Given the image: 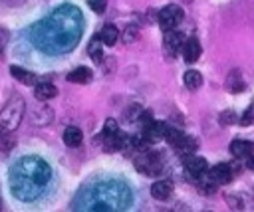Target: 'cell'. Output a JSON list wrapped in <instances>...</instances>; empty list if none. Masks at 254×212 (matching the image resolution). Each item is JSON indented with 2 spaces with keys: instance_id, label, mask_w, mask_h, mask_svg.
Returning <instances> with one entry per match:
<instances>
[{
  "instance_id": "4dcf8cb0",
  "label": "cell",
  "mask_w": 254,
  "mask_h": 212,
  "mask_svg": "<svg viewBox=\"0 0 254 212\" xmlns=\"http://www.w3.org/2000/svg\"><path fill=\"white\" fill-rule=\"evenodd\" d=\"M0 208H2V198H0Z\"/></svg>"
},
{
  "instance_id": "83f0119b",
  "label": "cell",
  "mask_w": 254,
  "mask_h": 212,
  "mask_svg": "<svg viewBox=\"0 0 254 212\" xmlns=\"http://www.w3.org/2000/svg\"><path fill=\"white\" fill-rule=\"evenodd\" d=\"M226 202H228L230 208H236V210L244 208V206H242V200H240L236 194H226Z\"/></svg>"
},
{
  "instance_id": "5b68a950",
  "label": "cell",
  "mask_w": 254,
  "mask_h": 212,
  "mask_svg": "<svg viewBox=\"0 0 254 212\" xmlns=\"http://www.w3.org/2000/svg\"><path fill=\"white\" fill-rule=\"evenodd\" d=\"M157 20H159V26H161L163 30H173V28H177V26L181 24V20H183V8L177 6V4H167L165 8L159 10Z\"/></svg>"
},
{
  "instance_id": "52a82bcc",
  "label": "cell",
  "mask_w": 254,
  "mask_h": 212,
  "mask_svg": "<svg viewBox=\"0 0 254 212\" xmlns=\"http://www.w3.org/2000/svg\"><path fill=\"white\" fill-rule=\"evenodd\" d=\"M99 139H103L101 141V147H103L105 153L121 151L125 147V143H127V135L123 131H119V129L113 131V133H107V135H99Z\"/></svg>"
},
{
  "instance_id": "44dd1931",
  "label": "cell",
  "mask_w": 254,
  "mask_h": 212,
  "mask_svg": "<svg viewBox=\"0 0 254 212\" xmlns=\"http://www.w3.org/2000/svg\"><path fill=\"white\" fill-rule=\"evenodd\" d=\"M185 137V133L183 131H179V129H175V127H171V125H167L165 127V135H163V139L171 145V147H177L179 143H181V139Z\"/></svg>"
},
{
  "instance_id": "ac0fdd59",
  "label": "cell",
  "mask_w": 254,
  "mask_h": 212,
  "mask_svg": "<svg viewBox=\"0 0 254 212\" xmlns=\"http://www.w3.org/2000/svg\"><path fill=\"white\" fill-rule=\"evenodd\" d=\"M99 36H101L103 46H115V42L119 40V30H117L113 24H105Z\"/></svg>"
},
{
  "instance_id": "603a6c76",
  "label": "cell",
  "mask_w": 254,
  "mask_h": 212,
  "mask_svg": "<svg viewBox=\"0 0 254 212\" xmlns=\"http://www.w3.org/2000/svg\"><path fill=\"white\" fill-rule=\"evenodd\" d=\"M137 36H139L137 26H135V24H129V26L123 30V34H121V40H123V44H131V42L137 40Z\"/></svg>"
},
{
  "instance_id": "4fadbf2b",
  "label": "cell",
  "mask_w": 254,
  "mask_h": 212,
  "mask_svg": "<svg viewBox=\"0 0 254 212\" xmlns=\"http://www.w3.org/2000/svg\"><path fill=\"white\" fill-rule=\"evenodd\" d=\"M91 77H93V71L89 69V67H85V65H79V67H75V69H71L69 73H67V81H71V83H89L91 81Z\"/></svg>"
},
{
  "instance_id": "30bf717a",
  "label": "cell",
  "mask_w": 254,
  "mask_h": 212,
  "mask_svg": "<svg viewBox=\"0 0 254 212\" xmlns=\"http://www.w3.org/2000/svg\"><path fill=\"white\" fill-rule=\"evenodd\" d=\"M183 57H185V61L187 63H194L198 57H200V53H202V48H200V42L192 36V38H187L185 40V44H183Z\"/></svg>"
},
{
  "instance_id": "9a60e30c",
  "label": "cell",
  "mask_w": 254,
  "mask_h": 212,
  "mask_svg": "<svg viewBox=\"0 0 254 212\" xmlns=\"http://www.w3.org/2000/svg\"><path fill=\"white\" fill-rule=\"evenodd\" d=\"M87 53L95 61H101L103 59V42H101V36L99 34L97 36H91L89 46H87Z\"/></svg>"
},
{
  "instance_id": "e0dca14e",
  "label": "cell",
  "mask_w": 254,
  "mask_h": 212,
  "mask_svg": "<svg viewBox=\"0 0 254 212\" xmlns=\"http://www.w3.org/2000/svg\"><path fill=\"white\" fill-rule=\"evenodd\" d=\"M81 141H83V133L77 129V127H67L65 131H64V143L67 145V147H79L81 145Z\"/></svg>"
},
{
  "instance_id": "2e32d148",
  "label": "cell",
  "mask_w": 254,
  "mask_h": 212,
  "mask_svg": "<svg viewBox=\"0 0 254 212\" xmlns=\"http://www.w3.org/2000/svg\"><path fill=\"white\" fill-rule=\"evenodd\" d=\"M10 73L14 75L16 81H20V83H24V85H34V83H36V75L30 73V71H26V69L20 67V65H12V67H10Z\"/></svg>"
},
{
  "instance_id": "8992f818",
  "label": "cell",
  "mask_w": 254,
  "mask_h": 212,
  "mask_svg": "<svg viewBox=\"0 0 254 212\" xmlns=\"http://www.w3.org/2000/svg\"><path fill=\"white\" fill-rule=\"evenodd\" d=\"M183 164H185V170L192 176V178H202L208 170V162L202 159V157H196L194 153L190 155H183Z\"/></svg>"
},
{
  "instance_id": "484cf974",
  "label": "cell",
  "mask_w": 254,
  "mask_h": 212,
  "mask_svg": "<svg viewBox=\"0 0 254 212\" xmlns=\"http://www.w3.org/2000/svg\"><path fill=\"white\" fill-rule=\"evenodd\" d=\"M14 135H12V131H8V133H0V149L2 151H8L10 147H14Z\"/></svg>"
},
{
  "instance_id": "d6986e66",
  "label": "cell",
  "mask_w": 254,
  "mask_h": 212,
  "mask_svg": "<svg viewBox=\"0 0 254 212\" xmlns=\"http://www.w3.org/2000/svg\"><path fill=\"white\" fill-rule=\"evenodd\" d=\"M183 81H185V85L189 87V89H198L200 85H202V75H200V71H196V69H189V71H185V75H183Z\"/></svg>"
},
{
  "instance_id": "7c38bea8",
  "label": "cell",
  "mask_w": 254,
  "mask_h": 212,
  "mask_svg": "<svg viewBox=\"0 0 254 212\" xmlns=\"http://www.w3.org/2000/svg\"><path fill=\"white\" fill-rule=\"evenodd\" d=\"M171 192H173V182L171 180H157L151 186V196L155 200H167L171 196Z\"/></svg>"
},
{
  "instance_id": "4316f807",
  "label": "cell",
  "mask_w": 254,
  "mask_h": 212,
  "mask_svg": "<svg viewBox=\"0 0 254 212\" xmlns=\"http://www.w3.org/2000/svg\"><path fill=\"white\" fill-rule=\"evenodd\" d=\"M87 6L95 12V14H103L107 8V0H87Z\"/></svg>"
},
{
  "instance_id": "5bb4252c",
  "label": "cell",
  "mask_w": 254,
  "mask_h": 212,
  "mask_svg": "<svg viewBox=\"0 0 254 212\" xmlns=\"http://www.w3.org/2000/svg\"><path fill=\"white\" fill-rule=\"evenodd\" d=\"M34 95H36V99H38V101H48V99H54V97L58 95V89H56V85H54V83L42 81V83H38V85H36Z\"/></svg>"
},
{
  "instance_id": "7a4b0ae2",
  "label": "cell",
  "mask_w": 254,
  "mask_h": 212,
  "mask_svg": "<svg viewBox=\"0 0 254 212\" xmlns=\"http://www.w3.org/2000/svg\"><path fill=\"white\" fill-rule=\"evenodd\" d=\"M50 178H52V170L42 159L24 157L22 160H18L12 166L10 186H12L14 196H18L20 200L30 202V200L38 198L44 192Z\"/></svg>"
},
{
  "instance_id": "d4e9b609",
  "label": "cell",
  "mask_w": 254,
  "mask_h": 212,
  "mask_svg": "<svg viewBox=\"0 0 254 212\" xmlns=\"http://www.w3.org/2000/svg\"><path fill=\"white\" fill-rule=\"evenodd\" d=\"M252 123H254V101L246 107L244 115L240 117V125H242V127H248V125H252Z\"/></svg>"
},
{
  "instance_id": "6da1fadb",
  "label": "cell",
  "mask_w": 254,
  "mask_h": 212,
  "mask_svg": "<svg viewBox=\"0 0 254 212\" xmlns=\"http://www.w3.org/2000/svg\"><path fill=\"white\" fill-rule=\"evenodd\" d=\"M46 30H42V36H36L38 46L46 52L60 53L69 52L77 44L81 36V12L73 6H64L54 12V16L46 22H42Z\"/></svg>"
},
{
  "instance_id": "7402d4cb",
  "label": "cell",
  "mask_w": 254,
  "mask_h": 212,
  "mask_svg": "<svg viewBox=\"0 0 254 212\" xmlns=\"http://www.w3.org/2000/svg\"><path fill=\"white\" fill-rule=\"evenodd\" d=\"M196 147H198V143L192 139V137H189V135H185L183 139H181V143L175 147L181 155H190V153H194L196 151Z\"/></svg>"
},
{
  "instance_id": "3957f363",
  "label": "cell",
  "mask_w": 254,
  "mask_h": 212,
  "mask_svg": "<svg viewBox=\"0 0 254 212\" xmlns=\"http://www.w3.org/2000/svg\"><path fill=\"white\" fill-rule=\"evenodd\" d=\"M24 109H26V103L22 97H12L4 109L0 111V133H8V131H14L22 117H24Z\"/></svg>"
},
{
  "instance_id": "ffe728a7",
  "label": "cell",
  "mask_w": 254,
  "mask_h": 212,
  "mask_svg": "<svg viewBox=\"0 0 254 212\" xmlns=\"http://www.w3.org/2000/svg\"><path fill=\"white\" fill-rule=\"evenodd\" d=\"M226 87H228L232 93H240V91L246 87V85H244V81H242V77H240V71H238V69H234V71H230V73H228Z\"/></svg>"
},
{
  "instance_id": "f546056e",
  "label": "cell",
  "mask_w": 254,
  "mask_h": 212,
  "mask_svg": "<svg viewBox=\"0 0 254 212\" xmlns=\"http://www.w3.org/2000/svg\"><path fill=\"white\" fill-rule=\"evenodd\" d=\"M246 166L250 170H254V155H248V160H246Z\"/></svg>"
},
{
  "instance_id": "9c48e42d",
  "label": "cell",
  "mask_w": 254,
  "mask_h": 212,
  "mask_svg": "<svg viewBox=\"0 0 254 212\" xmlns=\"http://www.w3.org/2000/svg\"><path fill=\"white\" fill-rule=\"evenodd\" d=\"M206 176L216 184H226L232 180V166L228 162H218L210 170H206Z\"/></svg>"
},
{
  "instance_id": "f1b7e54d",
  "label": "cell",
  "mask_w": 254,
  "mask_h": 212,
  "mask_svg": "<svg viewBox=\"0 0 254 212\" xmlns=\"http://www.w3.org/2000/svg\"><path fill=\"white\" fill-rule=\"evenodd\" d=\"M119 127H117V121L115 119H107L105 121V127H103V131H101V135H107V133H113V131H117Z\"/></svg>"
},
{
  "instance_id": "cb8c5ba5",
  "label": "cell",
  "mask_w": 254,
  "mask_h": 212,
  "mask_svg": "<svg viewBox=\"0 0 254 212\" xmlns=\"http://www.w3.org/2000/svg\"><path fill=\"white\" fill-rule=\"evenodd\" d=\"M218 121H220V125H222V127H228V125H234V123L238 121V117H236V113H234L232 109H226V111H222V113H220Z\"/></svg>"
},
{
  "instance_id": "277c9868",
  "label": "cell",
  "mask_w": 254,
  "mask_h": 212,
  "mask_svg": "<svg viewBox=\"0 0 254 212\" xmlns=\"http://www.w3.org/2000/svg\"><path fill=\"white\" fill-rule=\"evenodd\" d=\"M133 164H135V168H137L141 174H145V176H157V174H161V170H163L161 155L149 153V151H141V153L133 159Z\"/></svg>"
},
{
  "instance_id": "ba28073f",
  "label": "cell",
  "mask_w": 254,
  "mask_h": 212,
  "mask_svg": "<svg viewBox=\"0 0 254 212\" xmlns=\"http://www.w3.org/2000/svg\"><path fill=\"white\" fill-rule=\"evenodd\" d=\"M183 44H185V36L179 32V30H165V40H163V46L167 50L169 55H177L181 50H183Z\"/></svg>"
},
{
  "instance_id": "8fae6325",
  "label": "cell",
  "mask_w": 254,
  "mask_h": 212,
  "mask_svg": "<svg viewBox=\"0 0 254 212\" xmlns=\"http://www.w3.org/2000/svg\"><path fill=\"white\" fill-rule=\"evenodd\" d=\"M228 149H230V155L232 157L244 159V157H248V155L254 153V143L252 141H246V139H234Z\"/></svg>"
}]
</instances>
